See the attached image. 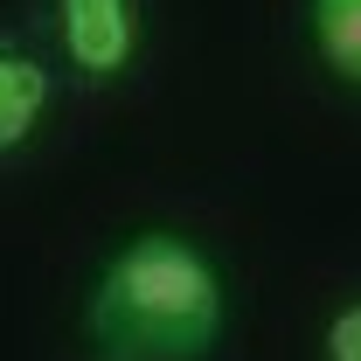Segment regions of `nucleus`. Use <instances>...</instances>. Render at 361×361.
<instances>
[{
	"label": "nucleus",
	"instance_id": "f257e3e1",
	"mask_svg": "<svg viewBox=\"0 0 361 361\" xmlns=\"http://www.w3.org/2000/svg\"><path fill=\"white\" fill-rule=\"evenodd\" d=\"M223 313L229 292L216 257L180 229H146L104 257L84 326L111 361H209Z\"/></svg>",
	"mask_w": 361,
	"mask_h": 361
},
{
	"label": "nucleus",
	"instance_id": "f03ea898",
	"mask_svg": "<svg viewBox=\"0 0 361 361\" xmlns=\"http://www.w3.org/2000/svg\"><path fill=\"white\" fill-rule=\"evenodd\" d=\"M49 42L77 84H118L139 63V0H49Z\"/></svg>",
	"mask_w": 361,
	"mask_h": 361
},
{
	"label": "nucleus",
	"instance_id": "7ed1b4c3",
	"mask_svg": "<svg viewBox=\"0 0 361 361\" xmlns=\"http://www.w3.org/2000/svg\"><path fill=\"white\" fill-rule=\"evenodd\" d=\"M49 97H56V70L28 42H7L0 35V160L21 153L28 139L42 133Z\"/></svg>",
	"mask_w": 361,
	"mask_h": 361
},
{
	"label": "nucleus",
	"instance_id": "20e7f679",
	"mask_svg": "<svg viewBox=\"0 0 361 361\" xmlns=\"http://www.w3.org/2000/svg\"><path fill=\"white\" fill-rule=\"evenodd\" d=\"M306 28H313V56L361 90V0H306Z\"/></svg>",
	"mask_w": 361,
	"mask_h": 361
},
{
	"label": "nucleus",
	"instance_id": "39448f33",
	"mask_svg": "<svg viewBox=\"0 0 361 361\" xmlns=\"http://www.w3.org/2000/svg\"><path fill=\"white\" fill-rule=\"evenodd\" d=\"M319 355H326V361H361V299H348L341 313L326 319V334H319Z\"/></svg>",
	"mask_w": 361,
	"mask_h": 361
}]
</instances>
